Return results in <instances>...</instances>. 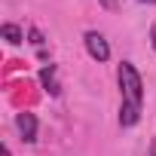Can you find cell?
Masks as SVG:
<instances>
[{"label": "cell", "instance_id": "6da1fadb", "mask_svg": "<svg viewBox=\"0 0 156 156\" xmlns=\"http://www.w3.org/2000/svg\"><path fill=\"white\" fill-rule=\"evenodd\" d=\"M116 83H119V126L132 129V126H138L141 110H144V83L132 61H119Z\"/></svg>", "mask_w": 156, "mask_h": 156}, {"label": "cell", "instance_id": "7a4b0ae2", "mask_svg": "<svg viewBox=\"0 0 156 156\" xmlns=\"http://www.w3.org/2000/svg\"><path fill=\"white\" fill-rule=\"evenodd\" d=\"M83 43H86V52L98 61V64H104L107 58H110V43L98 34V31H86V37H83Z\"/></svg>", "mask_w": 156, "mask_h": 156}, {"label": "cell", "instance_id": "3957f363", "mask_svg": "<svg viewBox=\"0 0 156 156\" xmlns=\"http://www.w3.org/2000/svg\"><path fill=\"white\" fill-rule=\"evenodd\" d=\"M16 129H19L22 141H28V144H34V141H37V116H34V113L22 110V113L16 116Z\"/></svg>", "mask_w": 156, "mask_h": 156}, {"label": "cell", "instance_id": "277c9868", "mask_svg": "<svg viewBox=\"0 0 156 156\" xmlns=\"http://www.w3.org/2000/svg\"><path fill=\"white\" fill-rule=\"evenodd\" d=\"M40 83H43V89H46L49 95H58V92H61V86H58V80H55V64H46V67L40 70Z\"/></svg>", "mask_w": 156, "mask_h": 156}, {"label": "cell", "instance_id": "5b68a950", "mask_svg": "<svg viewBox=\"0 0 156 156\" xmlns=\"http://www.w3.org/2000/svg\"><path fill=\"white\" fill-rule=\"evenodd\" d=\"M3 40H6L9 46H22V43H25V31H22L16 22H6V25H3Z\"/></svg>", "mask_w": 156, "mask_h": 156}, {"label": "cell", "instance_id": "8992f818", "mask_svg": "<svg viewBox=\"0 0 156 156\" xmlns=\"http://www.w3.org/2000/svg\"><path fill=\"white\" fill-rule=\"evenodd\" d=\"M31 43H34L37 49H43V34H40L37 28H31Z\"/></svg>", "mask_w": 156, "mask_h": 156}, {"label": "cell", "instance_id": "52a82bcc", "mask_svg": "<svg viewBox=\"0 0 156 156\" xmlns=\"http://www.w3.org/2000/svg\"><path fill=\"white\" fill-rule=\"evenodd\" d=\"M98 3H101L107 12H116V9H119V0H98Z\"/></svg>", "mask_w": 156, "mask_h": 156}, {"label": "cell", "instance_id": "ba28073f", "mask_svg": "<svg viewBox=\"0 0 156 156\" xmlns=\"http://www.w3.org/2000/svg\"><path fill=\"white\" fill-rule=\"evenodd\" d=\"M150 46H153V52H156V22H153V28H150Z\"/></svg>", "mask_w": 156, "mask_h": 156}, {"label": "cell", "instance_id": "9c48e42d", "mask_svg": "<svg viewBox=\"0 0 156 156\" xmlns=\"http://www.w3.org/2000/svg\"><path fill=\"white\" fill-rule=\"evenodd\" d=\"M147 156H156V138H153V144H150V153Z\"/></svg>", "mask_w": 156, "mask_h": 156}, {"label": "cell", "instance_id": "30bf717a", "mask_svg": "<svg viewBox=\"0 0 156 156\" xmlns=\"http://www.w3.org/2000/svg\"><path fill=\"white\" fill-rule=\"evenodd\" d=\"M3 156H12V150H9V147H3Z\"/></svg>", "mask_w": 156, "mask_h": 156}, {"label": "cell", "instance_id": "8fae6325", "mask_svg": "<svg viewBox=\"0 0 156 156\" xmlns=\"http://www.w3.org/2000/svg\"><path fill=\"white\" fill-rule=\"evenodd\" d=\"M138 3H156V0H138Z\"/></svg>", "mask_w": 156, "mask_h": 156}]
</instances>
